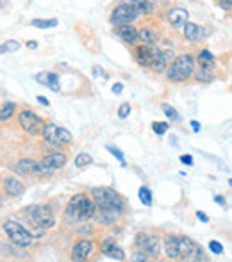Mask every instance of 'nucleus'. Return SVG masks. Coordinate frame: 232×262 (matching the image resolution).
Listing matches in <instances>:
<instances>
[{
  "mask_svg": "<svg viewBox=\"0 0 232 262\" xmlns=\"http://www.w3.org/2000/svg\"><path fill=\"white\" fill-rule=\"evenodd\" d=\"M31 25L38 27V29H50V27L57 25V20L56 18H52V20H32Z\"/></svg>",
  "mask_w": 232,
  "mask_h": 262,
  "instance_id": "c85d7f7f",
  "label": "nucleus"
},
{
  "mask_svg": "<svg viewBox=\"0 0 232 262\" xmlns=\"http://www.w3.org/2000/svg\"><path fill=\"white\" fill-rule=\"evenodd\" d=\"M195 70V57L191 54H182L171 62L170 68H166V77L173 82H186L193 75Z\"/></svg>",
  "mask_w": 232,
  "mask_h": 262,
  "instance_id": "7ed1b4c3",
  "label": "nucleus"
},
{
  "mask_svg": "<svg viewBox=\"0 0 232 262\" xmlns=\"http://www.w3.org/2000/svg\"><path fill=\"white\" fill-rule=\"evenodd\" d=\"M182 29H184V38L188 41H200V40H204L207 36L206 29L202 25L193 23V21H186Z\"/></svg>",
  "mask_w": 232,
  "mask_h": 262,
  "instance_id": "f8f14e48",
  "label": "nucleus"
},
{
  "mask_svg": "<svg viewBox=\"0 0 232 262\" xmlns=\"http://www.w3.org/2000/svg\"><path fill=\"white\" fill-rule=\"evenodd\" d=\"M229 184H231V187H232V179H231V180H229Z\"/></svg>",
  "mask_w": 232,
  "mask_h": 262,
  "instance_id": "09e8293b",
  "label": "nucleus"
},
{
  "mask_svg": "<svg viewBox=\"0 0 232 262\" xmlns=\"http://www.w3.org/2000/svg\"><path fill=\"white\" fill-rule=\"evenodd\" d=\"M181 161L184 162V164H190V166L193 164V157H191V155H182Z\"/></svg>",
  "mask_w": 232,
  "mask_h": 262,
  "instance_id": "ea45409f",
  "label": "nucleus"
},
{
  "mask_svg": "<svg viewBox=\"0 0 232 262\" xmlns=\"http://www.w3.org/2000/svg\"><path fill=\"white\" fill-rule=\"evenodd\" d=\"M139 200L143 205H152V193L148 187H139Z\"/></svg>",
  "mask_w": 232,
  "mask_h": 262,
  "instance_id": "c756f323",
  "label": "nucleus"
},
{
  "mask_svg": "<svg viewBox=\"0 0 232 262\" xmlns=\"http://www.w3.org/2000/svg\"><path fill=\"white\" fill-rule=\"evenodd\" d=\"M220 5H222V7H223L225 11L231 9V2H229V0H222V2H220Z\"/></svg>",
  "mask_w": 232,
  "mask_h": 262,
  "instance_id": "37998d69",
  "label": "nucleus"
},
{
  "mask_svg": "<svg viewBox=\"0 0 232 262\" xmlns=\"http://www.w3.org/2000/svg\"><path fill=\"white\" fill-rule=\"evenodd\" d=\"M43 138H45V141H48L50 144H54V141H56V134H57V125L54 123H46L45 127H43Z\"/></svg>",
  "mask_w": 232,
  "mask_h": 262,
  "instance_id": "393cba45",
  "label": "nucleus"
},
{
  "mask_svg": "<svg viewBox=\"0 0 232 262\" xmlns=\"http://www.w3.org/2000/svg\"><path fill=\"white\" fill-rule=\"evenodd\" d=\"M15 109L16 105L13 102H5L2 107H0V121H5V120H9L13 114H15Z\"/></svg>",
  "mask_w": 232,
  "mask_h": 262,
  "instance_id": "a878e982",
  "label": "nucleus"
},
{
  "mask_svg": "<svg viewBox=\"0 0 232 262\" xmlns=\"http://www.w3.org/2000/svg\"><path fill=\"white\" fill-rule=\"evenodd\" d=\"M152 127H154V132H155V134H159V136H163V134H165L166 130L170 129V125L165 123V121H159V123L155 121V123L152 125Z\"/></svg>",
  "mask_w": 232,
  "mask_h": 262,
  "instance_id": "72a5a7b5",
  "label": "nucleus"
},
{
  "mask_svg": "<svg viewBox=\"0 0 232 262\" xmlns=\"http://www.w3.org/2000/svg\"><path fill=\"white\" fill-rule=\"evenodd\" d=\"M130 261H138V262H141V261H147V257H145L143 253H134V255H132V257H130Z\"/></svg>",
  "mask_w": 232,
  "mask_h": 262,
  "instance_id": "58836bf2",
  "label": "nucleus"
},
{
  "mask_svg": "<svg viewBox=\"0 0 232 262\" xmlns=\"http://www.w3.org/2000/svg\"><path fill=\"white\" fill-rule=\"evenodd\" d=\"M27 46H29V48H38V43L36 41H31V43H27Z\"/></svg>",
  "mask_w": 232,
  "mask_h": 262,
  "instance_id": "de8ad7c7",
  "label": "nucleus"
},
{
  "mask_svg": "<svg viewBox=\"0 0 232 262\" xmlns=\"http://www.w3.org/2000/svg\"><path fill=\"white\" fill-rule=\"evenodd\" d=\"M136 246L138 250L145 253V255H148L152 259H157L159 255V250H161V241L157 236H152V234H139L136 237Z\"/></svg>",
  "mask_w": 232,
  "mask_h": 262,
  "instance_id": "423d86ee",
  "label": "nucleus"
},
{
  "mask_svg": "<svg viewBox=\"0 0 232 262\" xmlns=\"http://www.w3.org/2000/svg\"><path fill=\"white\" fill-rule=\"evenodd\" d=\"M159 52L161 50L155 45H143V46H139L138 50H136V59H138V62L141 64V66H148L150 68Z\"/></svg>",
  "mask_w": 232,
  "mask_h": 262,
  "instance_id": "9d476101",
  "label": "nucleus"
},
{
  "mask_svg": "<svg viewBox=\"0 0 232 262\" xmlns=\"http://www.w3.org/2000/svg\"><path fill=\"white\" fill-rule=\"evenodd\" d=\"M18 121H20V127L25 132L29 134H40L43 130V120L38 116V114H34L32 111H29V109H25V111H21L20 116H18Z\"/></svg>",
  "mask_w": 232,
  "mask_h": 262,
  "instance_id": "0eeeda50",
  "label": "nucleus"
},
{
  "mask_svg": "<svg viewBox=\"0 0 232 262\" xmlns=\"http://www.w3.org/2000/svg\"><path fill=\"white\" fill-rule=\"evenodd\" d=\"M16 173L20 175H34V173H43L42 164H38L36 161L32 159H21L16 164Z\"/></svg>",
  "mask_w": 232,
  "mask_h": 262,
  "instance_id": "2eb2a0df",
  "label": "nucleus"
},
{
  "mask_svg": "<svg viewBox=\"0 0 232 262\" xmlns=\"http://www.w3.org/2000/svg\"><path fill=\"white\" fill-rule=\"evenodd\" d=\"M122 4L132 7L138 15H148V13H152V4H150L148 0H122Z\"/></svg>",
  "mask_w": 232,
  "mask_h": 262,
  "instance_id": "aec40b11",
  "label": "nucleus"
},
{
  "mask_svg": "<svg viewBox=\"0 0 232 262\" xmlns=\"http://www.w3.org/2000/svg\"><path fill=\"white\" fill-rule=\"evenodd\" d=\"M209 248H211V252L216 253V255H222V253H223V246L218 241H211V242H209Z\"/></svg>",
  "mask_w": 232,
  "mask_h": 262,
  "instance_id": "e433bc0d",
  "label": "nucleus"
},
{
  "mask_svg": "<svg viewBox=\"0 0 232 262\" xmlns=\"http://www.w3.org/2000/svg\"><path fill=\"white\" fill-rule=\"evenodd\" d=\"M166 18H168V21H170L173 27H177V29H182V27H184V23L188 21V18H190V15H188V11L182 9V7H173V9L168 11Z\"/></svg>",
  "mask_w": 232,
  "mask_h": 262,
  "instance_id": "4468645a",
  "label": "nucleus"
},
{
  "mask_svg": "<svg viewBox=\"0 0 232 262\" xmlns=\"http://www.w3.org/2000/svg\"><path fill=\"white\" fill-rule=\"evenodd\" d=\"M229 2H232V0H229Z\"/></svg>",
  "mask_w": 232,
  "mask_h": 262,
  "instance_id": "8fccbe9b",
  "label": "nucleus"
},
{
  "mask_svg": "<svg viewBox=\"0 0 232 262\" xmlns=\"http://www.w3.org/2000/svg\"><path fill=\"white\" fill-rule=\"evenodd\" d=\"M104 255H107L109 259H116V261H124V259H125V252L120 246H116V244H114L111 250H107Z\"/></svg>",
  "mask_w": 232,
  "mask_h": 262,
  "instance_id": "cd10ccee",
  "label": "nucleus"
},
{
  "mask_svg": "<svg viewBox=\"0 0 232 262\" xmlns=\"http://www.w3.org/2000/svg\"><path fill=\"white\" fill-rule=\"evenodd\" d=\"M4 189H5V193H7V195L11 196V198H18V196L23 195L25 187H23V184H21L20 180H16V179H5Z\"/></svg>",
  "mask_w": 232,
  "mask_h": 262,
  "instance_id": "a211bd4d",
  "label": "nucleus"
},
{
  "mask_svg": "<svg viewBox=\"0 0 232 262\" xmlns=\"http://www.w3.org/2000/svg\"><path fill=\"white\" fill-rule=\"evenodd\" d=\"M193 75H195V79L198 82H211L212 79H214V73H212L211 66H204V64H200L196 70H193Z\"/></svg>",
  "mask_w": 232,
  "mask_h": 262,
  "instance_id": "412c9836",
  "label": "nucleus"
},
{
  "mask_svg": "<svg viewBox=\"0 0 232 262\" xmlns=\"http://www.w3.org/2000/svg\"><path fill=\"white\" fill-rule=\"evenodd\" d=\"M138 40H141L145 45H155L157 43V34L154 31H150V29H141V31H138Z\"/></svg>",
  "mask_w": 232,
  "mask_h": 262,
  "instance_id": "b1692460",
  "label": "nucleus"
},
{
  "mask_svg": "<svg viewBox=\"0 0 232 262\" xmlns=\"http://www.w3.org/2000/svg\"><path fill=\"white\" fill-rule=\"evenodd\" d=\"M129 114H130V105L127 102L122 103V105L118 107V116H120V118H127Z\"/></svg>",
  "mask_w": 232,
  "mask_h": 262,
  "instance_id": "c9c22d12",
  "label": "nucleus"
},
{
  "mask_svg": "<svg viewBox=\"0 0 232 262\" xmlns=\"http://www.w3.org/2000/svg\"><path fill=\"white\" fill-rule=\"evenodd\" d=\"M70 143H72V134L68 132L66 129H63V127H57L54 146H64V144H70Z\"/></svg>",
  "mask_w": 232,
  "mask_h": 262,
  "instance_id": "5701e85b",
  "label": "nucleus"
},
{
  "mask_svg": "<svg viewBox=\"0 0 232 262\" xmlns=\"http://www.w3.org/2000/svg\"><path fill=\"white\" fill-rule=\"evenodd\" d=\"M36 81L40 84H43V86H46L48 89H52V91H59V77H57L56 73H38L36 75Z\"/></svg>",
  "mask_w": 232,
  "mask_h": 262,
  "instance_id": "f3484780",
  "label": "nucleus"
},
{
  "mask_svg": "<svg viewBox=\"0 0 232 262\" xmlns=\"http://www.w3.org/2000/svg\"><path fill=\"white\" fill-rule=\"evenodd\" d=\"M38 100H40V103H43V105H48V100H46L45 97H38Z\"/></svg>",
  "mask_w": 232,
  "mask_h": 262,
  "instance_id": "49530a36",
  "label": "nucleus"
},
{
  "mask_svg": "<svg viewBox=\"0 0 232 262\" xmlns=\"http://www.w3.org/2000/svg\"><path fill=\"white\" fill-rule=\"evenodd\" d=\"M91 164V155L86 154V152H83V154H79L77 157H75V166L77 168H84V166Z\"/></svg>",
  "mask_w": 232,
  "mask_h": 262,
  "instance_id": "7c9ffc66",
  "label": "nucleus"
},
{
  "mask_svg": "<svg viewBox=\"0 0 232 262\" xmlns=\"http://www.w3.org/2000/svg\"><path fill=\"white\" fill-rule=\"evenodd\" d=\"M66 164V154L63 152H52V154L45 155L42 161V168L43 170H61L63 166Z\"/></svg>",
  "mask_w": 232,
  "mask_h": 262,
  "instance_id": "9b49d317",
  "label": "nucleus"
},
{
  "mask_svg": "<svg viewBox=\"0 0 232 262\" xmlns=\"http://www.w3.org/2000/svg\"><path fill=\"white\" fill-rule=\"evenodd\" d=\"M31 218L32 221L40 225L42 228H52L54 223H56V218H54V212L45 205H32L31 207Z\"/></svg>",
  "mask_w": 232,
  "mask_h": 262,
  "instance_id": "6e6552de",
  "label": "nucleus"
},
{
  "mask_svg": "<svg viewBox=\"0 0 232 262\" xmlns=\"http://www.w3.org/2000/svg\"><path fill=\"white\" fill-rule=\"evenodd\" d=\"M107 150L114 155V157H116V159L120 161V162H122V164H125V159H124V154H122V150H118L116 146H113V144H109Z\"/></svg>",
  "mask_w": 232,
  "mask_h": 262,
  "instance_id": "f704fd0d",
  "label": "nucleus"
},
{
  "mask_svg": "<svg viewBox=\"0 0 232 262\" xmlns=\"http://www.w3.org/2000/svg\"><path fill=\"white\" fill-rule=\"evenodd\" d=\"M168 56H170V52H159L150 68H152L154 72H157V73L165 72V70H166V62H168Z\"/></svg>",
  "mask_w": 232,
  "mask_h": 262,
  "instance_id": "4be33fe9",
  "label": "nucleus"
},
{
  "mask_svg": "<svg viewBox=\"0 0 232 262\" xmlns=\"http://www.w3.org/2000/svg\"><path fill=\"white\" fill-rule=\"evenodd\" d=\"M116 34H118L124 41L127 43H136L138 41V31H136L134 27L130 25V23H124V25H118L116 29Z\"/></svg>",
  "mask_w": 232,
  "mask_h": 262,
  "instance_id": "6ab92c4d",
  "label": "nucleus"
},
{
  "mask_svg": "<svg viewBox=\"0 0 232 262\" xmlns=\"http://www.w3.org/2000/svg\"><path fill=\"white\" fill-rule=\"evenodd\" d=\"M198 62L204 64V66H212V62H214V56H212L209 50H200V54H198Z\"/></svg>",
  "mask_w": 232,
  "mask_h": 262,
  "instance_id": "bb28decb",
  "label": "nucleus"
},
{
  "mask_svg": "<svg viewBox=\"0 0 232 262\" xmlns=\"http://www.w3.org/2000/svg\"><path fill=\"white\" fill-rule=\"evenodd\" d=\"M91 195H93V202L97 203V207L100 211H109V212H114V214H120V212L124 211V200L111 187H95L91 191Z\"/></svg>",
  "mask_w": 232,
  "mask_h": 262,
  "instance_id": "f03ea898",
  "label": "nucleus"
},
{
  "mask_svg": "<svg viewBox=\"0 0 232 262\" xmlns=\"http://www.w3.org/2000/svg\"><path fill=\"white\" fill-rule=\"evenodd\" d=\"M179 253L182 261H206L200 244L190 237H179Z\"/></svg>",
  "mask_w": 232,
  "mask_h": 262,
  "instance_id": "39448f33",
  "label": "nucleus"
},
{
  "mask_svg": "<svg viewBox=\"0 0 232 262\" xmlns=\"http://www.w3.org/2000/svg\"><path fill=\"white\" fill-rule=\"evenodd\" d=\"M196 218H198V220H200V221H204V223H209V218H207L202 211L196 212Z\"/></svg>",
  "mask_w": 232,
  "mask_h": 262,
  "instance_id": "a19ab883",
  "label": "nucleus"
},
{
  "mask_svg": "<svg viewBox=\"0 0 232 262\" xmlns=\"http://www.w3.org/2000/svg\"><path fill=\"white\" fill-rule=\"evenodd\" d=\"M214 202H216V203H220V205H225V200H223V196H214Z\"/></svg>",
  "mask_w": 232,
  "mask_h": 262,
  "instance_id": "c03bdc74",
  "label": "nucleus"
},
{
  "mask_svg": "<svg viewBox=\"0 0 232 262\" xmlns=\"http://www.w3.org/2000/svg\"><path fill=\"white\" fill-rule=\"evenodd\" d=\"M97 214V203L86 195H75L66 207V221H86Z\"/></svg>",
  "mask_w": 232,
  "mask_h": 262,
  "instance_id": "f257e3e1",
  "label": "nucleus"
},
{
  "mask_svg": "<svg viewBox=\"0 0 232 262\" xmlns=\"http://www.w3.org/2000/svg\"><path fill=\"white\" fill-rule=\"evenodd\" d=\"M114 244H116V242H114V239L107 237V239H105V241L102 242V246H100V250H102V253H105V252H107V250H111V248H113Z\"/></svg>",
  "mask_w": 232,
  "mask_h": 262,
  "instance_id": "4c0bfd02",
  "label": "nucleus"
},
{
  "mask_svg": "<svg viewBox=\"0 0 232 262\" xmlns=\"http://www.w3.org/2000/svg\"><path fill=\"white\" fill-rule=\"evenodd\" d=\"M191 127H193V130H195V132H198V130H200V123H198V121H191Z\"/></svg>",
  "mask_w": 232,
  "mask_h": 262,
  "instance_id": "a18cd8bd",
  "label": "nucleus"
},
{
  "mask_svg": "<svg viewBox=\"0 0 232 262\" xmlns=\"http://www.w3.org/2000/svg\"><path fill=\"white\" fill-rule=\"evenodd\" d=\"M122 91H124V86H122V84H114L113 93H116V95H118V93H122Z\"/></svg>",
  "mask_w": 232,
  "mask_h": 262,
  "instance_id": "79ce46f5",
  "label": "nucleus"
},
{
  "mask_svg": "<svg viewBox=\"0 0 232 262\" xmlns=\"http://www.w3.org/2000/svg\"><path fill=\"white\" fill-rule=\"evenodd\" d=\"M93 252V242L89 239H81L77 241V244L73 246V261H86Z\"/></svg>",
  "mask_w": 232,
  "mask_h": 262,
  "instance_id": "ddd939ff",
  "label": "nucleus"
},
{
  "mask_svg": "<svg viewBox=\"0 0 232 262\" xmlns=\"http://www.w3.org/2000/svg\"><path fill=\"white\" fill-rule=\"evenodd\" d=\"M165 252L166 257L175 261V259H181V253H179V237L175 236H165Z\"/></svg>",
  "mask_w": 232,
  "mask_h": 262,
  "instance_id": "dca6fc26",
  "label": "nucleus"
},
{
  "mask_svg": "<svg viewBox=\"0 0 232 262\" xmlns=\"http://www.w3.org/2000/svg\"><path fill=\"white\" fill-rule=\"evenodd\" d=\"M138 18V13H136L132 7L125 4H120L118 7H114L113 15H111V21L114 25H124V23H132V21Z\"/></svg>",
  "mask_w": 232,
  "mask_h": 262,
  "instance_id": "1a4fd4ad",
  "label": "nucleus"
},
{
  "mask_svg": "<svg viewBox=\"0 0 232 262\" xmlns=\"http://www.w3.org/2000/svg\"><path fill=\"white\" fill-rule=\"evenodd\" d=\"M20 48V43L18 41H5L4 45L0 46V54H5V52H15V50H18Z\"/></svg>",
  "mask_w": 232,
  "mask_h": 262,
  "instance_id": "2f4dec72",
  "label": "nucleus"
},
{
  "mask_svg": "<svg viewBox=\"0 0 232 262\" xmlns=\"http://www.w3.org/2000/svg\"><path fill=\"white\" fill-rule=\"evenodd\" d=\"M163 109H165V114L166 116H168V118H171L173 120V121H181V116H179V114H177V111L173 107H170V105H163Z\"/></svg>",
  "mask_w": 232,
  "mask_h": 262,
  "instance_id": "473e14b6",
  "label": "nucleus"
},
{
  "mask_svg": "<svg viewBox=\"0 0 232 262\" xmlns=\"http://www.w3.org/2000/svg\"><path fill=\"white\" fill-rule=\"evenodd\" d=\"M4 232L7 234L9 237V241L18 248H29L34 242V237L29 234L25 226L20 225V223H16V221L9 220L4 223Z\"/></svg>",
  "mask_w": 232,
  "mask_h": 262,
  "instance_id": "20e7f679",
  "label": "nucleus"
}]
</instances>
